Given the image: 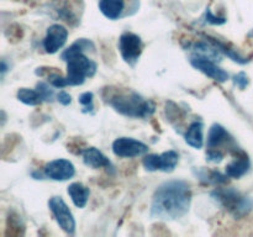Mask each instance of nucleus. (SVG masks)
<instances>
[{
    "mask_svg": "<svg viewBox=\"0 0 253 237\" xmlns=\"http://www.w3.org/2000/svg\"><path fill=\"white\" fill-rule=\"evenodd\" d=\"M57 100L62 104V105H69L72 103V96L69 95L67 91L62 90L57 94Z\"/></svg>",
    "mask_w": 253,
    "mask_h": 237,
    "instance_id": "27",
    "label": "nucleus"
},
{
    "mask_svg": "<svg viewBox=\"0 0 253 237\" xmlns=\"http://www.w3.org/2000/svg\"><path fill=\"white\" fill-rule=\"evenodd\" d=\"M190 49H192L193 52V56L204 57V58L211 59V61L215 62H220L222 58L221 51H220L212 42H210L209 40H208V42H195V43L192 44Z\"/></svg>",
    "mask_w": 253,
    "mask_h": 237,
    "instance_id": "14",
    "label": "nucleus"
},
{
    "mask_svg": "<svg viewBox=\"0 0 253 237\" xmlns=\"http://www.w3.org/2000/svg\"><path fill=\"white\" fill-rule=\"evenodd\" d=\"M211 198L235 219L245 217L253 207V200L235 188H217L212 190Z\"/></svg>",
    "mask_w": 253,
    "mask_h": 237,
    "instance_id": "3",
    "label": "nucleus"
},
{
    "mask_svg": "<svg viewBox=\"0 0 253 237\" xmlns=\"http://www.w3.org/2000/svg\"><path fill=\"white\" fill-rule=\"evenodd\" d=\"M250 165H251V163H250L249 157L244 152H240L236 159H234L231 163H229L226 165V168H225V174L229 178L239 179V178L244 177L249 172Z\"/></svg>",
    "mask_w": 253,
    "mask_h": 237,
    "instance_id": "15",
    "label": "nucleus"
},
{
    "mask_svg": "<svg viewBox=\"0 0 253 237\" xmlns=\"http://www.w3.org/2000/svg\"><path fill=\"white\" fill-rule=\"evenodd\" d=\"M179 162V155L175 151L170 150L167 152H163L161 155H148L143 158L142 164L150 172H172L177 167Z\"/></svg>",
    "mask_w": 253,
    "mask_h": 237,
    "instance_id": "7",
    "label": "nucleus"
},
{
    "mask_svg": "<svg viewBox=\"0 0 253 237\" xmlns=\"http://www.w3.org/2000/svg\"><path fill=\"white\" fill-rule=\"evenodd\" d=\"M82 157H83L84 164L93 168V169H98V168H113L109 158L95 147L85 148L82 152Z\"/></svg>",
    "mask_w": 253,
    "mask_h": 237,
    "instance_id": "13",
    "label": "nucleus"
},
{
    "mask_svg": "<svg viewBox=\"0 0 253 237\" xmlns=\"http://www.w3.org/2000/svg\"><path fill=\"white\" fill-rule=\"evenodd\" d=\"M16 96L21 103H24L25 105H30V106L40 105V104L43 101L41 94H40V91L37 90V89L35 90V89L20 88L19 90H17Z\"/></svg>",
    "mask_w": 253,
    "mask_h": 237,
    "instance_id": "20",
    "label": "nucleus"
},
{
    "mask_svg": "<svg viewBox=\"0 0 253 237\" xmlns=\"http://www.w3.org/2000/svg\"><path fill=\"white\" fill-rule=\"evenodd\" d=\"M203 19L205 20L204 22H207V24H211V25H222L226 22V19H225V17L215 16L210 9L205 10V14L204 16H203Z\"/></svg>",
    "mask_w": 253,
    "mask_h": 237,
    "instance_id": "25",
    "label": "nucleus"
},
{
    "mask_svg": "<svg viewBox=\"0 0 253 237\" xmlns=\"http://www.w3.org/2000/svg\"><path fill=\"white\" fill-rule=\"evenodd\" d=\"M249 37H253V30H251V31L249 32Z\"/></svg>",
    "mask_w": 253,
    "mask_h": 237,
    "instance_id": "29",
    "label": "nucleus"
},
{
    "mask_svg": "<svg viewBox=\"0 0 253 237\" xmlns=\"http://www.w3.org/2000/svg\"><path fill=\"white\" fill-rule=\"evenodd\" d=\"M190 64L194 67L195 69L200 71L202 73H204L205 76H208L209 78L214 79L215 81H219V83H225L230 79L229 73L226 71L219 67L216 64V62L211 61V59L204 58V57H198L193 56L190 58Z\"/></svg>",
    "mask_w": 253,
    "mask_h": 237,
    "instance_id": "10",
    "label": "nucleus"
},
{
    "mask_svg": "<svg viewBox=\"0 0 253 237\" xmlns=\"http://www.w3.org/2000/svg\"><path fill=\"white\" fill-rule=\"evenodd\" d=\"M67 192H68L73 204L76 205L77 207H81V209H83V207L85 206L86 202H88L89 200V195H90L89 188L79 182L72 183L68 187V190H67Z\"/></svg>",
    "mask_w": 253,
    "mask_h": 237,
    "instance_id": "17",
    "label": "nucleus"
},
{
    "mask_svg": "<svg viewBox=\"0 0 253 237\" xmlns=\"http://www.w3.org/2000/svg\"><path fill=\"white\" fill-rule=\"evenodd\" d=\"M108 104L119 114L132 118H147L153 115L156 105L136 91H118L108 96Z\"/></svg>",
    "mask_w": 253,
    "mask_h": 237,
    "instance_id": "2",
    "label": "nucleus"
},
{
    "mask_svg": "<svg viewBox=\"0 0 253 237\" xmlns=\"http://www.w3.org/2000/svg\"><path fill=\"white\" fill-rule=\"evenodd\" d=\"M68 39V30L59 24H53L47 29L43 40V48L47 53L53 54L58 52Z\"/></svg>",
    "mask_w": 253,
    "mask_h": 237,
    "instance_id": "11",
    "label": "nucleus"
},
{
    "mask_svg": "<svg viewBox=\"0 0 253 237\" xmlns=\"http://www.w3.org/2000/svg\"><path fill=\"white\" fill-rule=\"evenodd\" d=\"M119 51L126 63L135 66L143 51L142 40L132 32H124L119 39Z\"/></svg>",
    "mask_w": 253,
    "mask_h": 237,
    "instance_id": "5",
    "label": "nucleus"
},
{
    "mask_svg": "<svg viewBox=\"0 0 253 237\" xmlns=\"http://www.w3.org/2000/svg\"><path fill=\"white\" fill-rule=\"evenodd\" d=\"M114 155L120 158H135L146 155L148 146L131 137H120L113 143Z\"/></svg>",
    "mask_w": 253,
    "mask_h": 237,
    "instance_id": "8",
    "label": "nucleus"
},
{
    "mask_svg": "<svg viewBox=\"0 0 253 237\" xmlns=\"http://www.w3.org/2000/svg\"><path fill=\"white\" fill-rule=\"evenodd\" d=\"M230 145H234V140L227 132L226 128L224 126L219 125V123H214L210 127L209 135H208V142L207 147L208 151H219L222 152L221 147H230Z\"/></svg>",
    "mask_w": 253,
    "mask_h": 237,
    "instance_id": "12",
    "label": "nucleus"
},
{
    "mask_svg": "<svg viewBox=\"0 0 253 237\" xmlns=\"http://www.w3.org/2000/svg\"><path fill=\"white\" fill-rule=\"evenodd\" d=\"M6 71H7L6 63H5V61H4V59H2V61H1V74H2V76H4L5 72H6Z\"/></svg>",
    "mask_w": 253,
    "mask_h": 237,
    "instance_id": "28",
    "label": "nucleus"
},
{
    "mask_svg": "<svg viewBox=\"0 0 253 237\" xmlns=\"http://www.w3.org/2000/svg\"><path fill=\"white\" fill-rule=\"evenodd\" d=\"M43 173L47 178L57 182H63L68 180L76 174V168L73 163L64 158H58L53 159L51 162L46 163L43 168Z\"/></svg>",
    "mask_w": 253,
    "mask_h": 237,
    "instance_id": "9",
    "label": "nucleus"
},
{
    "mask_svg": "<svg viewBox=\"0 0 253 237\" xmlns=\"http://www.w3.org/2000/svg\"><path fill=\"white\" fill-rule=\"evenodd\" d=\"M94 51L95 49V46H94L93 42L90 40H86V39H79L77 40L74 43H72L71 46L68 47L67 49H64L61 54V58L63 61H67L69 57L74 56L77 53H84L85 51Z\"/></svg>",
    "mask_w": 253,
    "mask_h": 237,
    "instance_id": "19",
    "label": "nucleus"
},
{
    "mask_svg": "<svg viewBox=\"0 0 253 237\" xmlns=\"http://www.w3.org/2000/svg\"><path fill=\"white\" fill-rule=\"evenodd\" d=\"M67 80L69 85H82L85 78L93 77L96 72V63L84 53H77L67 59Z\"/></svg>",
    "mask_w": 253,
    "mask_h": 237,
    "instance_id": "4",
    "label": "nucleus"
},
{
    "mask_svg": "<svg viewBox=\"0 0 253 237\" xmlns=\"http://www.w3.org/2000/svg\"><path fill=\"white\" fill-rule=\"evenodd\" d=\"M203 128H204V126H203L202 121H194V122L190 123L187 132H185V142L195 150H200L203 147V143H204Z\"/></svg>",
    "mask_w": 253,
    "mask_h": 237,
    "instance_id": "18",
    "label": "nucleus"
},
{
    "mask_svg": "<svg viewBox=\"0 0 253 237\" xmlns=\"http://www.w3.org/2000/svg\"><path fill=\"white\" fill-rule=\"evenodd\" d=\"M93 93L90 91H85V93L81 94L79 95V103L83 105V113H89V111H93L94 105H93Z\"/></svg>",
    "mask_w": 253,
    "mask_h": 237,
    "instance_id": "22",
    "label": "nucleus"
},
{
    "mask_svg": "<svg viewBox=\"0 0 253 237\" xmlns=\"http://www.w3.org/2000/svg\"><path fill=\"white\" fill-rule=\"evenodd\" d=\"M249 77H247V74L245 73V72H240V73H237L236 76L234 77V84L239 86L240 89H245L249 85Z\"/></svg>",
    "mask_w": 253,
    "mask_h": 237,
    "instance_id": "26",
    "label": "nucleus"
},
{
    "mask_svg": "<svg viewBox=\"0 0 253 237\" xmlns=\"http://www.w3.org/2000/svg\"><path fill=\"white\" fill-rule=\"evenodd\" d=\"M125 0H100L99 10L109 20H118L125 10Z\"/></svg>",
    "mask_w": 253,
    "mask_h": 237,
    "instance_id": "16",
    "label": "nucleus"
},
{
    "mask_svg": "<svg viewBox=\"0 0 253 237\" xmlns=\"http://www.w3.org/2000/svg\"><path fill=\"white\" fill-rule=\"evenodd\" d=\"M48 83H51L54 88H64L68 86L69 83L66 77H62L58 73H52L48 76Z\"/></svg>",
    "mask_w": 253,
    "mask_h": 237,
    "instance_id": "24",
    "label": "nucleus"
},
{
    "mask_svg": "<svg viewBox=\"0 0 253 237\" xmlns=\"http://www.w3.org/2000/svg\"><path fill=\"white\" fill-rule=\"evenodd\" d=\"M205 37H207V40H209L210 42H212V43H214L215 46H216L217 48L222 52V53L226 54V56L229 57V58H231L234 62H237V63H240V64H245L250 61V59L246 58V57L241 56V54H240L236 49H232V48H230L229 46H226V43L221 42L220 40L212 39V37H210V36H205Z\"/></svg>",
    "mask_w": 253,
    "mask_h": 237,
    "instance_id": "21",
    "label": "nucleus"
},
{
    "mask_svg": "<svg viewBox=\"0 0 253 237\" xmlns=\"http://www.w3.org/2000/svg\"><path fill=\"white\" fill-rule=\"evenodd\" d=\"M192 204L190 185L184 180H168L156 189L151 202V216L172 221L189 211Z\"/></svg>",
    "mask_w": 253,
    "mask_h": 237,
    "instance_id": "1",
    "label": "nucleus"
},
{
    "mask_svg": "<svg viewBox=\"0 0 253 237\" xmlns=\"http://www.w3.org/2000/svg\"><path fill=\"white\" fill-rule=\"evenodd\" d=\"M48 206L52 214H53L54 219H56L57 224L59 225V227L67 235L73 236L74 232H76V220H74L73 214L69 210L66 201L61 197H53L49 199Z\"/></svg>",
    "mask_w": 253,
    "mask_h": 237,
    "instance_id": "6",
    "label": "nucleus"
},
{
    "mask_svg": "<svg viewBox=\"0 0 253 237\" xmlns=\"http://www.w3.org/2000/svg\"><path fill=\"white\" fill-rule=\"evenodd\" d=\"M36 89L40 91V94H41L42 99H43L44 101H52L54 93L53 89H51V86H49L48 84L40 81V83H37Z\"/></svg>",
    "mask_w": 253,
    "mask_h": 237,
    "instance_id": "23",
    "label": "nucleus"
}]
</instances>
